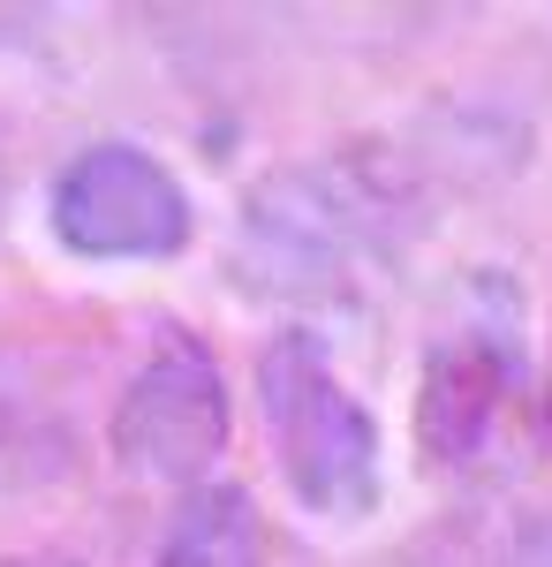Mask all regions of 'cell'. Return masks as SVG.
Masks as SVG:
<instances>
[{"mask_svg":"<svg viewBox=\"0 0 552 567\" xmlns=\"http://www.w3.org/2000/svg\"><path fill=\"white\" fill-rule=\"evenodd\" d=\"M393 213H401V189L364 159L280 167V175L257 182L251 205H243V235H235L243 288L326 296L340 280H356L364 258H386Z\"/></svg>","mask_w":552,"mask_h":567,"instance_id":"obj_1","label":"cell"},{"mask_svg":"<svg viewBox=\"0 0 552 567\" xmlns=\"http://www.w3.org/2000/svg\"><path fill=\"white\" fill-rule=\"evenodd\" d=\"M257 409L273 432V462L310 515L364 523L379 507V424L348 393L318 333H273L257 355Z\"/></svg>","mask_w":552,"mask_h":567,"instance_id":"obj_2","label":"cell"},{"mask_svg":"<svg viewBox=\"0 0 552 567\" xmlns=\"http://www.w3.org/2000/svg\"><path fill=\"white\" fill-rule=\"evenodd\" d=\"M530 424H545L538 379L522 363L514 333L492 326H454L425 355V386H417V439L425 462L439 470H492L500 454L530 446Z\"/></svg>","mask_w":552,"mask_h":567,"instance_id":"obj_3","label":"cell"},{"mask_svg":"<svg viewBox=\"0 0 552 567\" xmlns=\"http://www.w3.org/2000/svg\"><path fill=\"white\" fill-rule=\"evenodd\" d=\"M227 379L205 341L174 333L167 349H152L129 371L122 401H114V462L152 484H182L197 492V477L227 454Z\"/></svg>","mask_w":552,"mask_h":567,"instance_id":"obj_4","label":"cell"},{"mask_svg":"<svg viewBox=\"0 0 552 567\" xmlns=\"http://www.w3.org/2000/svg\"><path fill=\"white\" fill-rule=\"evenodd\" d=\"M53 235L99 265L174 258L190 243V189L144 144H91L53 175Z\"/></svg>","mask_w":552,"mask_h":567,"instance_id":"obj_5","label":"cell"},{"mask_svg":"<svg viewBox=\"0 0 552 567\" xmlns=\"http://www.w3.org/2000/svg\"><path fill=\"white\" fill-rule=\"evenodd\" d=\"M152 567H265V523L243 484H197L160 529Z\"/></svg>","mask_w":552,"mask_h":567,"instance_id":"obj_6","label":"cell"},{"mask_svg":"<svg viewBox=\"0 0 552 567\" xmlns=\"http://www.w3.org/2000/svg\"><path fill=\"white\" fill-rule=\"evenodd\" d=\"M500 567H552V507L514 529V545H508V560H500Z\"/></svg>","mask_w":552,"mask_h":567,"instance_id":"obj_7","label":"cell"},{"mask_svg":"<svg viewBox=\"0 0 552 567\" xmlns=\"http://www.w3.org/2000/svg\"><path fill=\"white\" fill-rule=\"evenodd\" d=\"M0 567H84V560H61V553H0Z\"/></svg>","mask_w":552,"mask_h":567,"instance_id":"obj_8","label":"cell"}]
</instances>
